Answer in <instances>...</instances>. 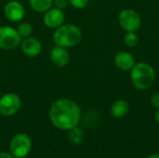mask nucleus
<instances>
[{
    "mask_svg": "<svg viewBox=\"0 0 159 158\" xmlns=\"http://www.w3.org/2000/svg\"><path fill=\"white\" fill-rule=\"evenodd\" d=\"M81 116L79 106L69 99L57 100L50 107L49 118L51 123L62 130H70L77 126Z\"/></svg>",
    "mask_w": 159,
    "mask_h": 158,
    "instance_id": "obj_1",
    "label": "nucleus"
},
{
    "mask_svg": "<svg viewBox=\"0 0 159 158\" xmlns=\"http://www.w3.org/2000/svg\"><path fill=\"white\" fill-rule=\"evenodd\" d=\"M156 72L152 65L145 62L135 64L130 71V80L135 88L139 90L148 89L155 82Z\"/></svg>",
    "mask_w": 159,
    "mask_h": 158,
    "instance_id": "obj_2",
    "label": "nucleus"
},
{
    "mask_svg": "<svg viewBox=\"0 0 159 158\" xmlns=\"http://www.w3.org/2000/svg\"><path fill=\"white\" fill-rule=\"evenodd\" d=\"M82 38V32L75 24H61L53 34V40L56 46L72 47L77 45Z\"/></svg>",
    "mask_w": 159,
    "mask_h": 158,
    "instance_id": "obj_3",
    "label": "nucleus"
},
{
    "mask_svg": "<svg viewBox=\"0 0 159 158\" xmlns=\"http://www.w3.org/2000/svg\"><path fill=\"white\" fill-rule=\"evenodd\" d=\"M120 26L127 32H136L142 25V19L140 14L131 8L123 9L118 16Z\"/></svg>",
    "mask_w": 159,
    "mask_h": 158,
    "instance_id": "obj_4",
    "label": "nucleus"
},
{
    "mask_svg": "<svg viewBox=\"0 0 159 158\" xmlns=\"http://www.w3.org/2000/svg\"><path fill=\"white\" fill-rule=\"evenodd\" d=\"M31 139L23 133L15 135L10 142V152L15 158L25 157L31 151Z\"/></svg>",
    "mask_w": 159,
    "mask_h": 158,
    "instance_id": "obj_5",
    "label": "nucleus"
},
{
    "mask_svg": "<svg viewBox=\"0 0 159 158\" xmlns=\"http://www.w3.org/2000/svg\"><path fill=\"white\" fill-rule=\"evenodd\" d=\"M21 36L18 31L10 26L0 27V47L5 50L15 49L20 45Z\"/></svg>",
    "mask_w": 159,
    "mask_h": 158,
    "instance_id": "obj_6",
    "label": "nucleus"
},
{
    "mask_svg": "<svg viewBox=\"0 0 159 158\" xmlns=\"http://www.w3.org/2000/svg\"><path fill=\"white\" fill-rule=\"evenodd\" d=\"M20 107V99L15 93H6L0 98V114L4 116L15 115Z\"/></svg>",
    "mask_w": 159,
    "mask_h": 158,
    "instance_id": "obj_7",
    "label": "nucleus"
},
{
    "mask_svg": "<svg viewBox=\"0 0 159 158\" xmlns=\"http://www.w3.org/2000/svg\"><path fill=\"white\" fill-rule=\"evenodd\" d=\"M4 13L7 20L16 22L22 20L25 14V9L20 2L9 1L4 7Z\"/></svg>",
    "mask_w": 159,
    "mask_h": 158,
    "instance_id": "obj_8",
    "label": "nucleus"
},
{
    "mask_svg": "<svg viewBox=\"0 0 159 158\" xmlns=\"http://www.w3.org/2000/svg\"><path fill=\"white\" fill-rule=\"evenodd\" d=\"M44 23L48 28H58L64 21V13L60 8H49L44 16Z\"/></svg>",
    "mask_w": 159,
    "mask_h": 158,
    "instance_id": "obj_9",
    "label": "nucleus"
},
{
    "mask_svg": "<svg viewBox=\"0 0 159 158\" xmlns=\"http://www.w3.org/2000/svg\"><path fill=\"white\" fill-rule=\"evenodd\" d=\"M22 52L28 57H35L40 54L42 50V45L40 41L34 37H25L20 42Z\"/></svg>",
    "mask_w": 159,
    "mask_h": 158,
    "instance_id": "obj_10",
    "label": "nucleus"
},
{
    "mask_svg": "<svg viewBox=\"0 0 159 158\" xmlns=\"http://www.w3.org/2000/svg\"><path fill=\"white\" fill-rule=\"evenodd\" d=\"M50 61L57 67H64L68 64L70 61V56L65 47H55L50 51Z\"/></svg>",
    "mask_w": 159,
    "mask_h": 158,
    "instance_id": "obj_11",
    "label": "nucleus"
},
{
    "mask_svg": "<svg viewBox=\"0 0 159 158\" xmlns=\"http://www.w3.org/2000/svg\"><path fill=\"white\" fill-rule=\"evenodd\" d=\"M115 64L122 71H129L135 65V59L131 53L128 51H121L116 55Z\"/></svg>",
    "mask_w": 159,
    "mask_h": 158,
    "instance_id": "obj_12",
    "label": "nucleus"
},
{
    "mask_svg": "<svg viewBox=\"0 0 159 158\" xmlns=\"http://www.w3.org/2000/svg\"><path fill=\"white\" fill-rule=\"evenodd\" d=\"M129 111V104L125 100H118L115 102L111 107V115L116 118L124 117Z\"/></svg>",
    "mask_w": 159,
    "mask_h": 158,
    "instance_id": "obj_13",
    "label": "nucleus"
},
{
    "mask_svg": "<svg viewBox=\"0 0 159 158\" xmlns=\"http://www.w3.org/2000/svg\"><path fill=\"white\" fill-rule=\"evenodd\" d=\"M53 0H30L32 8L37 12H46L52 6Z\"/></svg>",
    "mask_w": 159,
    "mask_h": 158,
    "instance_id": "obj_14",
    "label": "nucleus"
},
{
    "mask_svg": "<svg viewBox=\"0 0 159 158\" xmlns=\"http://www.w3.org/2000/svg\"><path fill=\"white\" fill-rule=\"evenodd\" d=\"M68 136H69V140L74 144L81 143L84 141V138H85V135H84V132L82 131V129H78L76 127L70 129Z\"/></svg>",
    "mask_w": 159,
    "mask_h": 158,
    "instance_id": "obj_15",
    "label": "nucleus"
},
{
    "mask_svg": "<svg viewBox=\"0 0 159 158\" xmlns=\"http://www.w3.org/2000/svg\"><path fill=\"white\" fill-rule=\"evenodd\" d=\"M125 44L129 47H134L139 43V36L136 32H127L124 36Z\"/></svg>",
    "mask_w": 159,
    "mask_h": 158,
    "instance_id": "obj_16",
    "label": "nucleus"
},
{
    "mask_svg": "<svg viewBox=\"0 0 159 158\" xmlns=\"http://www.w3.org/2000/svg\"><path fill=\"white\" fill-rule=\"evenodd\" d=\"M17 31L21 37H28L33 33V27L31 24H29L27 22H23L18 26Z\"/></svg>",
    "mask_w": 159,
    "mask_h": 158,
    "instance_id": "obj_17",
    "label": "nucleus"
},
{
    "mask_svg": "<svg viewBox=\"0 0 159 158\" xmlns=\"http://www.w3.org/2000/svg\"><path fill=\"white\" fill-rule=\"evenodd\" d=\"M71 5L78 9H82L86 7L89 4V0H69Z\"/></svg>",
    "mask_w": 159,
    "mask_h": 158,
    "instance_id": "obj_18",
    "label": "nucleus"
},
{
    "mask_svg": "<svg viewBox=\"0 0 159 158\" xmlns=\"http://www.w3.org/2000/svg\"><path fill=\"white\" fill-rule=\"evenodd\" d=\"M54 4L57 8H60L62 10L63 8H65L67 7L68 0H54Z\"/></svg>",
    "mask_w": 159,
    "mask_h": 158,
    "instance_id": "obj_19",
    "label": "nucleus"
},
{
    "mask_svg": "<svg viewBox=\"0 0 159 158\" xmlns=\"http://www.w3.org/2000/svg\"><path fill=\"white\" fill-rule=\"evenodd\" d=\"M151 103L153 106L159 108V92L154 93L151 97Z\"/></svg>",
    "mask_w": 159,
    "mask_h": 158,
    "instance_id": "obj_20",
    "label": "nucleus"
},
{
    "mask_svg": "<svg viewBox=\"0 0 159 158\" xmlns=\"http://www.w3.org/2000/svg\"><path fill=\"white\" fill-rule=\"evenodd\" d=\"M0 158H15L13 156L7 154V153H5V152H2L0 153Z\"/></svg>",
    "mask_w": 159,
    "mask_h": 158,
    "instance_id": "obj_21",
    "label": "nucleus"
},
{
    "mask_svg": "<svg viewBox=\"0 0 159 158\" xmlns=\"http://www.w3.org/2000/svg\"><path fill=\"white\" fill-rule=\"evenodd\" d=\"M156 120H157V122L159 124V108L157 109V113H156Z\"/></svg>",
    "mask_w": 159,
    "mask_h": 158,
    "instance_id": "obj_22",
    "label": "nucleus"
},
{
    "mask_svg": "<svg viewBox=\"0 0 159 158\" xmlns=\"http://www.w3.org/2000/svg\"><path fill=\"white\" fill-rule=\"evenodd\" d=\"M147 158H159V154H153V155L149 156Z\"/></svg>",
    "mask_w": 159,
    "mask_h": 158,
    "instance_id": "obj_23",
    "label": "nucleus"
}]
</instances>
